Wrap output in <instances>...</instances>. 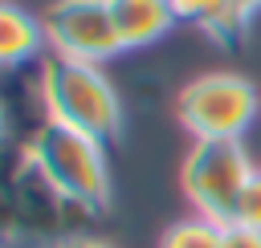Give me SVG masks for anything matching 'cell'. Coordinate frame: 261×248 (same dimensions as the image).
Returning <instances> with one entry per match:
<instances>
[{
  "label": "cell",
  "mask_w": 261,
  "mask_h": 248,
  "mask_svg": "<svg viewBox=\"0 0 261 248\" xmlns=\"http://www.w3.org/2000/svg\"><path fill=\"white\" fill-rule=\"evenodd\" d=\"M0 134H4V110H0Z\"/></svg>",
  "instance_id": "5bb4252c"
},
{
  "label": "cell",
  "mask_w": 261,
  "mask_h": 248,
  "mask_svg": "<svg viewBox=\"0 0 261 248\" xmlns=\"http://www.w3.org/2000/svg\"><path fill=\"white\" fill-rule=\"evenodd\" d=\"M45 118L65 122L82 134H94L98 142L114 138L122 126V106L118 94L110 85V77L94 65V61H77V57H61L49 53L41 61V81H37Z\"/></svg>",
  "instance_id": "7a4b0ae2"
},
{
  "label": "cell",
  "mask_w": 261,
  "mask_h": 248,
  "mask_svg": "<svg viewBox=\"0 0 261 248\" xmlns=\"http://www.w3.org/2000/svg\"><path fill=\"white\" fill-rule=\"evenodd\" d=\"M261 110V94L241 73H204L179 89L175 114L196 142H241Z\"/></svg>",
  "instance_id": "3957f363"
},
{
  "label": "cell",
  "mask_w": 261,
  "mask_h": 248,
  "mask_svg": "<svg viewBox=\"0 0 261 248\" xmlns=\"http://www.w3.org/2000/svg\"><path fill=\"white\" fill-rule=\"evenodd\" d=\"M29 167L49 183L53 195L77 203V207H106L110 199V171H106V150L94 134H82L65 122L45 118L29 146Z\"/></svg>",
  "instance_id": "6da1fadb"
},
{
  "label": "cell",
  "mask_w": 261,
  "mask_h": 248,
  "mask_svg": "<svg viewBox=\"0 0 261 248\" xmlns=\"http://www.w3.org/2000/svg\"><path fill=\"white\" fill-rule=\"evenodd\" d=\"M257 8H261V0H241V12H245V16H253Z\"/></svg>",
  "instance_id": "4fadbf2b"
},
{
  "label": "cell",
  "mask_w": 261,
  "mask_h": 248,
  "mask_svg": "<svg viewBox=\"0 0 261 248\" xmlns=\"http://www.w3.org/2000/svg\"><path fill=\"white\" fill-rule=\"evenodd\" d=\"M65 248H110V244H98V240H73V244H65Z\"/></svg>",
  "instance_id": "7c38bea8"
},
{
  "label": "cell",
  "mask_w": 261,
  "mask_h": 248,
  "mask_svg": "<svg viewBox=\"0 0 261 248\" xmlns=\"http://www.w3.org/2000/svg\"><path fill=\"white\" fill-rule=\"evenodd\" d=\"M41 28H45V45L61 57L102 65L106 57L122 53L106 0H53L41 16Z\"/></svg>",
  "instance_id": "5b68a950"
},
{
  "label": "cell",
  "mask_w": 261,
  "mask_h": 248,
  "mask_svg": "<svg viewBox=\"0 0 261 248\" xmlns=\"http://www.w3.org/2000/svg\"><path fill=\"white\" fill-rule=\"evenodd\" d=\"M257 175L245 142H196L179 167V183L196 215H208L216 224H232L237 199Z\"/></svg>",
  "instance_id": "277c9868"
},
{
  "label": "cell",
  "mask_w": 261,
  "mask_h": 248,
  "mask_svg": "<svg viewBox=\"0 0 261 248\" xmlns=\"http://www.w3.org/2000/svg\"><path fill=\"white\" fill-rule=\"evenodd\" d=\"M45 45V28L33 12L0 0V69L8 65H20V61H33Z\"/></svg>",
  "instance_id": "52a82bcc"
},
{
  "label": "cell",
  "mask_w": 261,
  "mask_h": 248,
  "mask_svg": "<svg viewBox=\"0 0 261 248\" xmlns=\"http://www.w3.org/2000/svg\"><path fill=\"white\" fill-rule=\"evenodd\" d=\"M171 12H175V20H188L220 41L237 37V28L249 20L241 12V0H171Z\"/></svg>",
  "instance_id": "ba28073f"
},
{
  "label": "cell",
  "mask_w": 261,
  "mask_h": 248,
  "mask_svg": "<svg viewBox=\"0 0 261 248\" xmlns=\"http://www.w3.org/2000/svg\"><path fill=\"white\" fill-rule=\"evenodd\" d=\"M159 248H224V224L208 220V215H188V220H175Z\"/></svg>",
  "instance_id": "9c48e42d"
},
{
  "label": "cell",
  "mask_w": 261,
  "mask_h": 248,
  "mask_svg": "<svg viewBox=\"0 0 261 248\" xmlns=\"http://www.w3.org/2000/svg\"><path fill=\"white\" fill-rule=\"evenodd\" d=\"M106 4H110L122 49H143L175 24L171 0H106Z\"/></svg>",
  "instance_id": "8992f818"
},
{
  "label": "cell",
  "mask_w": 261,
  "mask_h": 248,
  "mask_svg": "<svg viewBox=\"0 0 261 248\" xmlns=\"http://www.w3.org/2000/svg\"><path fill=\"white\" fill-rule=\"evenodd\" d=\"M232 224L261 232V171H257V175L249 179V187L241 191V199H237V211H232Z\"/></svg>",
  "instance_id": "30bf717a"
},
{
  "label": "cell",
  "mask_w": 261,
  "mask_h": 248,
  "mask_svg": "<svg viewBox=\"0 0 261 248\" xmlns=\"http://www.w3.org/2000/svg\"><path fill=\"white\" fill-rule=\"evenodd\" d=\"M224 248H261V232L241 228V224H224Z\"/></svg>",
  "instance_id": "8fae6325"
}]
</instances>
